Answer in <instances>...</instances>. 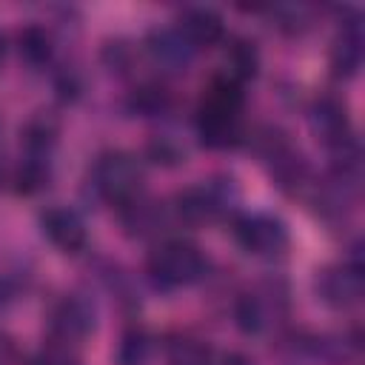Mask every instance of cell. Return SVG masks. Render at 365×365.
Returning a JSON list of instances; mask_svg holds the SVG:
<instances>
[{
    "label": "cell",
    "mask_w": 365,
    "mask_h": 365,
    "mask_svg": "<svg viewBox=\"0 0 365 365\" xmlns=\"http://www.w3.org/2000/svg\"><path fill=\"white\" fill-rule=\"evenodd\" d=\"M197 128L205 145L211 148H228L242 134V88L231 77H217L197 111Z\"/></svg>",
    "instance_id": "cell-1"
},
{
    "label": "cell",
    "mask_w": 365,
    "mask_h": 365,
    "mask_svg": "<svg viewBox=\"0 0 365 365\" xmlns=\"http://www.w3.org/2000/svg\"><path fill=\"white\" fill-rule=\"evenodd\" d=\"M208 271L205 254L188 240H165L148 254V277L157 288H188Z\"/></svg>",
    "instance_id": "cell-2"
},
{
    "label": "cell",
    "mask_w": 365,
    "mask_h": 365,
    "mask_svg": "<svg viewBox=\"0 0 365 365\" xmlns=\"http://www.w3.org/2000/svg\"><path fill=\"white\" fill-rule=\"evenodd\" d=\"M91 182L97 188V194L111 202L125 208L128 202L143 197V182H145V171L140 165V160L128 151H106L97 157L94 168H91Z\"/></svg>",
    "instance_id": "cell-3"
},
{
    "label": "cell",
    "mask_w": 365,
    "mask_h": 365,
    "mask_svg": "<svg viewBox=\"0 0 365 365\" xmlns=\"http://www.w3.org/2000/svg\"><path fill=\"white\" fill-rule=\"evenodd\" d=\"M237 242L257 257H277L288 245V228L279 217L271 214H242L234 222Z\"/></svg>",
    "instance_id": "cell-4"
},
{
    "label": "cell",
    "mask_w": 365,
    "mask_h": 365,
    "mask_svg": "<svg viewBox=\"0 0 365 365\" xmlns=\"http://www.w3.org/2000/svg\"><path fill=\"white\" fill-rule=\"evenodd\" d=\"M94 331V308L83 297H63L48 314V334L54 348L77 345Z\"/></svg>",
    "instance_id": "cell-5"
},
{
    "label": "cell",
    "mask_w": 365,
    "mask_h": 365,
    "mask_svg": "<svg viewBox=\"0 0 365 365\" xmlns=\"http://www.w3.org/2000/svg\"><path fill=\"white\" fill-rule=\"evenodd\" d=\"M317 291L331 308L356 305L359 297H362V265H359V259L354 257V259H345L339 265L325 268L317 279Z\"/></svg>",
    "instance_id": "cell-6"
},
{
    "label": "cell",
    "mask_w": 365,
    "mask_h": 365,
    "mask_svg": "<svg viewBox=\"0 0 365 365\" xmlns=\"http://www.w3.org/2000/svg\"><path fill=\"white\" fill-rule=\"evenodd\" d=\"M40 228H43V237L63 254H80L86 248V240H88L86 222L74 208H66V205L46 208L40 214Z\"/></svg>",
    "instance_id": "cell-7"
},
{
    "label": "cell",
    "mask_w": 365,
    "mask_h": 365,
    "mask_svg": "<svg viewBox=\"0 0 365 365\" xmlns=\"http://www.w3.org/2000/svg\"><path fill=\"white\" fill-rule=\"evenodd\" d=\"M308 123H311V131L317 134V140H322L331 151L351 143L348 108L336 97H319L308 111Z\"/></svg>",
    "instance_id": "cell-8"
},
{
    "label": "cell",
    "mask_w": 365,
    "mask_h": 365,
    "mask_svg": "<svg viewBox=\"0 0 365 365\" xmlns=\"http://www.w3.org/2000/svg\"><path fill=\"white\" fill-rule=\"evenodd\" d=\"M231 197H228V188L220 185V182H202V185H194L188 191H182L177 197V211L185 222L191 225H200V222H211L217 220L225 208H228Z\"/></svg>",
    "instance_id": "cell-9"
},
{
    "label": "cell",
    "mask_w": 365,
    "mask_h": 365,
    "mask_svg": "<svg viewBox=\"0 0 365 365\" xmlns=\"http://www.w3.org/2000/svg\"><path fill=\"white\" fill-rule=\"evenodd\" d=\"M174 29L188 40V46H191L194 51L220 43L222 34H225L222 17H220L214 9H202V6L185 9V11L177 17V26H174Z\"/></svg>",
    "instance_id": "cell-10"
},
{
    "label": "cell",
    "mask_w": 365,
    "mask_h": 365,
    "mask_svg": "<svg viewBox=\"0 0 365 365\" xmlns=\"http://www.w3.org/2000/svg\"><path fill=\"white\" fill-rule=\"evenodd\" d=\"M145 48L151 54V60L168 71H185V66L194 60V48L188 46V40L171 26V29H154L145 40Z\"/></svg>",
    "instance_id": "cell-11"
},
{
    "label": "cell",
    "mask_w": 365,
    "mask_h": 365,
    "mask_svg": "<svg viewBox=\"0 0 365 365\" xmlns=\"http://www.w3.org/2000/svg\"><path fill=\"white\" fill-rule=\"evenodd\" d=\"M359 60H362V31H359V23H345L342 34L334 43L331 66H334L336 74L348 77V74H354L359 68Z\"/></svg>",
    "instance_id": "cell-12"
},
{
    "label": "cell",
    "mask_w": 365,
    "mask_h": 365,
    "mask_svg": "<svg viewBox=\"0 0 365 365\" xmlns=\"http://www.w3.org/2000/svg\"><path fill=\"white\" fill-rule=\"evenodd\" d=\"M165 365H214V354L202 339L177 336L165 348Z\"/></svg>",
    "instance_id": "cell-13"
},
{
    "label": "cell",
    "mask_w": 365,
    "mask_h": 365,
    "mask_svg": "<svg viewBox=\"0 0 365 365\" xmlns=\"http://www.w3.org/2000/svg\"><path fill=\"white\" fill-rule=\"evenodd\" d=\"M17 46L26 63L31 66H43L51 57V34L43 26H26L17 34Z\"/></svg>",
    "instance_id": "cell-14"
},
{
    "label": "cell",
    "mask_w": 365,
    "mask_h": 365,
    "mask_svg": "<svg viewBox=\"0 0 365 365\" xmlns=\"http://www.w3.org/2000/svg\"><path fill=\"white\" fill-rule=\"evenodd\" d=\"M123 222H125V228L131 231V234H151V231H157L160 228V222H163V211H160V205L157 202H148V200H134V202H128L125 205V214H123Z\"/></svg>",
    "instance_id": "cell-15"
},
{
    "label": "cell",
    "mask_w": 365,
    "mask_h": 365,
    "mask_svg": "<svg viewBox=\"0 0 365 365\" xmlns=\"http://www.w3.org/2000/svg\"><path fill=\"white\" fill-rule=\"evenodd\" d=\"M225 77H231L234 83H242L248 77L257 74V48L248 40H234L228 46V60H225Z\"/></svg>",
    "instance_id": "cell-16"
},
{
    "label": "cell",
    "mask_w": 365,
    "mask_h": 365,
    "mask_svg": "<svg viewBox=\"0 0 365 365\" xmlns=\"http://www.w3.org/2000/svg\"><path fill=\"white\" fill-rule=\"evenodd\" d=\"M234 317H237V325H240L245 334H259V331L265 328V322H268L265 308H262V302H259L257 294H242V297L237 299Z\"/></svg>",
    "instance_id": "cell-17"
},
{
    "label": "cell",
    "mask_w": 365,
    "mask_h": 365,
    "mask_svg": "<svg viewBox=\"0 0 365 365\" xmlns=\"http://www.w3.org/2000/svg\"><path fill=\"white\" fill-rule=\"evenodd\" d=\"M120 365H148L151 359V339L143 331H128L120 342V354H117Z\"/></svg>",
    "instance_id": "cell-18"
},
{
    "label": "cell",
    "mask_w": 365,
    "mask_h": 365,
    "mask_svg": "<svg viewBox=\"0 0 365 365\" xmlns=\"http://www.w3.org/2000/svg\"><path fill=\"white\" fill-rule=\"evenodd\" d=\"M165 106H168V94L157 86H145L134 94V108L143 114H160V111H165Z\"/></svg>",
    "instance_id": "cell-19"
},
{
    "label": "cell",
    "mask_w": 365,
    "mask_h": 365,
    "mask_svg": "<svg viewBox=\"0 0 365 365\" xmlns=\"http://www.w3.org/2000/svg\"><path fill=\"white\" fill-rule=\"evenodd\" d=\"M34 365H77V359H74L66 348H51V351H46V354H40Z\"/></svg>",
    "instance_id": "cell-20"
},
{
    "label": "cell",
    "mask_w": 365,
    "mask_h": 365,
    "mask_svg": "<svg viewBox=\"0 0 365 365\" xmlns=\"http://www.w3.org/2000/svg\"><path fill=\"white\" fill-rule=\"evenodd\" d=\"M0 63H3V37H0Z\"/></svg>",
    "instance_id": "cell-21"
}]
</instances>
